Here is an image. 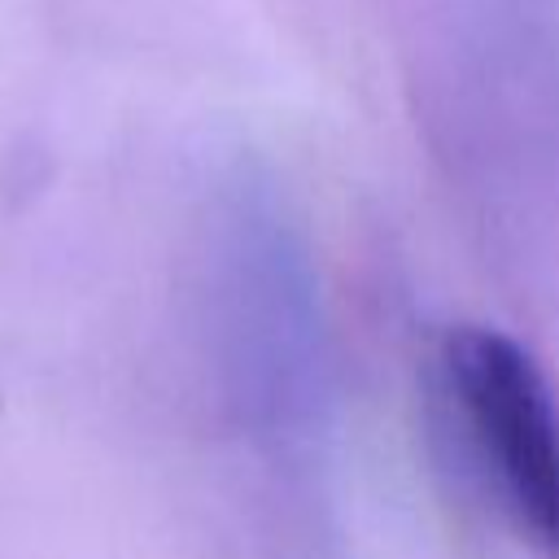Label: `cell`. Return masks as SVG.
Masks as SVG:
<instances>
[{
    "label": "cell",
    "mask_w": 559,
    "mask_h": 559,
    "mask_svg": "<svg viewBox=\"0 0 559 559\" xmlns=\"http://www.w3.org/2000/svg\"><path fill=\"white\" fill-rule=\"evenodd\" d=\"M445 380L511 520L542 559H559V406L542 367L493 328H459Z\"/></svg>",
    "instance_id": "obj_1"
}]
</instances>
